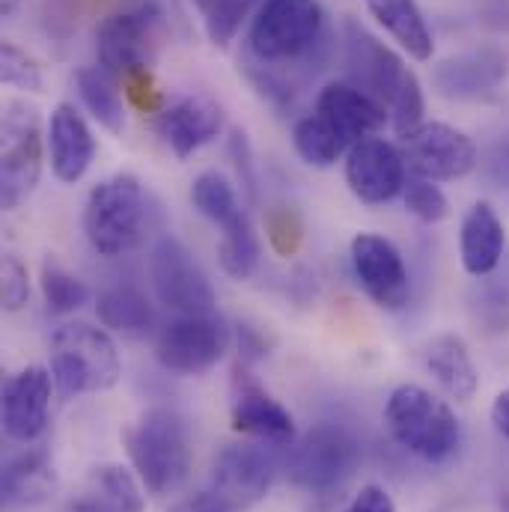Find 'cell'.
Here are the masks:
<instances>
[{
  "label": "cell",
  "mask_w": 509,
  "mask_h": 512,
  "mask_svg": "<svg viewBox=\"0 0 509 512\" xmlns=\"http://www.w3.org/2000/svg\"><path fill=\"white\" fill-rule=\"evenodd\" d=\"M346 54L355 84L367 90L376 102H382L387 120L399 137L426 123V99L420 78L393 48H387L361 24L346 21Z\"/></svg>",
  "instance_id": "cell-1"
},
{
  "label": "cell",
  "mask_w": 509,
  "mask_h": 512,
  "mask_svg": "<svg viewBox=\"0 0 509 512\" xmlns=\"http://www.w3.org/2000/svg\"><path fill=\"white\" fill-rule=\"evenodd\" d=\"M128 459L143 489L155 498L173 495L191 471V447L185 423L170 408H146L123 429Z\"/></svg>",
  "instance_id": "cell-2"
},
{
  "label": "cell",
  "mask_w": 509,
  "mask_h": 512,
  "mask_svg": "<svg viewBox=\"0 0 509 512\" xmlns=\"http://www.w3.org/2000/svg\"><path fill=\"white\" fill-rule=\"evenodd\" d=\"M384 426L402 450L432 465L447 462L462 441L453 408L420 384H399L387 396Z\"/></svg>",
  "instance_id": "cell-3"
},
{
  "label": "cell",
  "mask_w": 509,
  "mask_h": 512,
  "mask_svg": "<svg viewBox=\"0 0 509 512\" xmlns=\"http://www.w3.org/2000/svg\"><path fill=\"white\" fill-rule=\"evenodd\" d=\"M149 224L146 191L137 176L114 173L93 185L84 203V236L99 256H123L143 245Z\"/></svg>",
  "instance_id": "cell-4"
},
{
  "label": "cell",
  "mask_w": 509,
  "mask_h": 512,
  "mask_svg": "<svg viewBox=\"0 0 509 512\" xmlns=\"http://www.w3.org/2000/svg\"><path fill=\"white\" fill-rule=\"evenodd\" d=\"M51 376L63 396L111 390L123 376L117 343L87 322H66L51 337Z\"/></svg>",
  "instance_id": "cell-5"
},
{
  "label": "cell",
  "mask_w": 509,
  "mask_h": 512,
  "mask_svg": "<svg viewBox=\"0 0 509 512\" xmlns=\"http://www.w3.org/2000/svg\"><path fill=\"white\" fill-rule=\"evenodd\" d=\"M322 27L319 0H262L248 30V57L271 69L295 63L319 42Z\"/></svg>",
  "instance_id": "cell-6"
},
{
  "label": "cell",
  "mask_w": 509,
  "mask_h": 512,
  "mask_svg": "<svg viewBox=\"0 0 509 512\" xmlns=\"http://www.w3.org/2000/svg\"><path fill=\"white\" fill-rule=\"evenodd\" d=\"M161 9L155 0H137L111 15L96 27V57L99 66L117 81L149 75L158 54Z\"/></svg>",
  "instance_id": "cell-7"
},
{
  "label": "cell",
  "mask_w": 509,
  "mask_h": 512,
  "mask_svg": "<svg viewBox=\"0 0 509 512\" xmlns=\"http://www.w3.org/2000/svg\"><path fill=\"white\" fill-rule=\"evenodd\" d=\"M0 134V206L12 212L36 191L42 176L45 137L39 111L21 99H9L3 105Z\"/></svg>",
  "instance_id": "cell-8"
},
{
  "label": "cell",
  "mask_w": 509,
  "mask_h": 512,
  "mask_svg": "<svg viewBox=\"0 0 509 512\" xmlns=\"http://www.w3.org/2000/svg\"><path fill=\"white\" fill-rule=\"evenodd\" d=\"M230 349V328L218 313H179L155 334V361L176 376H206Z\"/></svg>",
  "instance_id": "cell-9"
},
{
  "label": "cell",
  "mask_w": 509,
  "mask_h": 512,
  "mask_svg": "<svg viewBox=\"0 0 509 512\" xmlns=\"http://www.w3.org/2000/svg\"><path fill=\"white\" fill-rule=\"evenodd\" d=\"M361 465L358 438L340 423H316L289 453V477L307 492L340 489Z\"/></svg>",
  "instance_id": "cell-10"
},
{
  "label": "cell",
  "mask_w": 509,
  "mask_h": 512,
  "mask_svg": "<svg viewBox=\"0 0 509 512\" xmlns=\"http://www.w3.org/2000/svg\"><path fill=\"white\" fill-rule=\"evenodd\" d=\"M399 152L405 167L414 176L432 182H453L474 170L477 146L474 140L456 126L447 123H423L414 131L399 137Z\"/></svg>",
  "instance_id": "cell-11"
},
{
  "label": "cell",
  "mask_w": 509,
  "mask_h": 512,
  "mask_svg": "<svg viewBox=\"0 0 509 512\" xmlns=\"http://www.w3.org/2000/svg\"><path fill=\"white\" fill-rule=\"evenodd\" d=\"M149 277L161 304L176 313H215V289L191 251L173 239L161 236L149 256Z\"/></svg>",
  "instance_id": "cell-12"
},
{
  "label": "cell",
  "mask_w": 509,
  "mask_h": 512,
  "mask_svg": "<svg viewBox=\"0 0 509 512\" xmlns=\"http://www.w3.org/2000/svg\"><path fill=\"white\" fill-rule=\"evenodd\" d=\"M352 271L376 307L396 313L408 304L411 277L390 239L379 233H358L352 239Z\"/></svg>",
  "instance_id": "cell-13"
},
{
  "label": "cell",
  "mask_w": 509,
  "mask_h": 512,
  "mask_svg": "<svg viewBox=\"0 0 509 512\" xmlns=\"http://www.w3.org/2000/svg\"><path fill=\"white\" fill-rule=\"evenodd\" d=\"M274 483V462L256 444H224L212 459V495L233 512L256 507Z\"/></svg>",
  "instance_id": "cell-14"
},
{
  "label": "cell",
  "mask_w": 509,
  "mask_h": 512,
  "mask_svg": "<svg viewBox=\"0 0 509 512\" xmlns=\"http://www.w3.org/2000/svg\"><path fill=\"white\" fill-rule=\"evenodd\" d=\"M346 185L367 206L396 200L405 188V158L399 146L387 143L379 134L358 140L346 152Z\"/></svg>",
  "instance_id": "cell-15"
},
{
  "label": "cell",
  "mask_w": 509,
  "mask_h": 512,
  "mask_svg": "<svg viewBox=\"0 0 509 512\" xmlns=\"http://www.w3.org/2000/svg\"><path fill=\"white\" fill-rule=\"evenodd\" d=\"M54 376L45 367H24L3 384V432L9 441L30 444L48 426Z\"/></svg>",
  "instance_id": "cell-16"
},
{
  "label": "cell",
  "mask_w": 509,
  "mask_h": 512,
  "mask_svg": "<svg viewBox=\"0 0 509 512\" xmlns=\"http://www.w3.org/2000/svg\"><path fill=\"white\" fill-rule=\"evenodd\" d=\"M155 131L167 143V149L185 161L224 131V108L203 93L179 96L176 102L158 111Z\"/></svg>",
  "instance_id": "cell-17"
},
{
  "label": "cell",
  "mask_w": 509,
  "mask_h": 512,
  "mask_svg": "<svg viewBox=\"0 0 509 512\" xmlns=\"http://www.w3.org/2000/svg\"><path fill=\"white\" fill-rule=\"evenodd\" d=\"M48 161L51 173L63 185H75L87 176L93 158H96V137L93 128L84 120V114L72 102H60L51 111L48 131H45Z\"/></svg>",
  "instance_id": "cell-18"
},
{
  "label": "cell",
  "mask_w": 509,
  "mask_h": 512,
  "mask_svg": "<svg viewBox=\"0 0 509 512\" xmlns=\"http://www.w3.org/2000/svg\"><path fill=\"white\" fill-rule=\"evenodd\" d=\"M313 114L328 120L352 146L364 137H376L384 123H390L382 102H376L367 90H361L358 84H349V81L325 84L316 96Z\"/></svg>",
  "instance_id": "cell-19"
},
{
  "label": "cell",
  "mask_w": 509,
  "mask_h": 512,
  "mask_svg": "<svg viewBox=\"0 0 509 512\" xmlns=\"http://www.w3.org/2000/svg\"><path fill=\"white\" fill-rule=\"evenodd\" d=\"M233 429L271 444H289L295 438L292 414L248 373L236 376L233 384V405H230Z\"/></svg>",
  "instance_id": "cell-20"
},
{
  "label": "cell",
  "mask_w": 509,
  "mask_h": 512,
  "mask_svg": "<svg viewBox=\"0 0 509 512\" xmlns=\"http://www.w3.org/2000/svg\"><path fill=\"white\" fill-rule=\"evenodd\" d=\"M507 78V57L495 48L447 57L435 66L432 81L447 99H480L492 93Z\"/></svg>",
  "instance_id": "cell-21"
},
{
  "label": "cell",
  "mask_w": 509,
  "mask_h": 512,
  "mask_svg": "<svg viewBox=\"0 0 509 512\" xmlns=\"http://www.w3.org/2000/svg\"><path fill=\"white\" fill-rule=\"evenodd\" d=\"M143 483L126 465H99L69 498L66 512H143Z\"/></svg>",
  "instance_id": "cell-22"
},
{
  "label": "cell",
  "mask_w": 509,
  "mask_h": 512,
  "mask_svg": "<svg viewBox=\"0 0 509 512\" xmlns=\"http://www.w3.org/2000/svg\"><path fill=\"white\" fill-rule=\"evenodd\" d=\"M507 248V230L504 221L498 218V212L492 209V203L480 200L474 203L465 218H462V230H459V256H462V268L474 277H486L492 274Z\"/></svg>",
  "instance_id": "cell-23"
},
{
  "label": "cell",
  "mask_w": 509,
  "mask_h": 512,
  "mask_svg": "<svg viewBox=\"0 0 509 512\" xmlns=\"http://www.w3.org/2000/svg\"><path fill=\"white\" fill-rule=\"evenodd\" d=\"M423 367L426 373L441 384L456 399H471L480 387V376L474 358L462 337L438 334L423 346Z\"/></svg>",
  "instance_id": "cell-24"
},
{
  "label": "cell",
  "mask_w": 509,
  "mask_h": 512,
  "mask_svg": "<svg viewBox=\"0 0 509 512\" xmlns=\"http://www.w3.org/2000/svg\"><path fill=\"white\" fill-rule=\"evenodd\" d=\"M364 3H367L370 15L393 36V42H399V48L411 60H417V63L432 60L435 39H432V30H429L417 0H364Z\"/></svg>",
  "instance_id": "cell-25"
},
{
  "label": "cell",
  "mask_w": 509,
  "mask_h": 512,
  "mask_svg": "<svg viewBox=\"0 0 509 512\" xmlns=\"http://www.w3.org/2000/svg\"><path fill=\"white\" fill-rule=\"evenodd\" d=\"M57 474L45 450H27L6 462L0 477V492L9 507H33L54 495Z\"/></svg>",
  "instance_id": "cell-26"
},
{
  "label": "cell",
  "mask_w": 509,
  "mask_h": 512,
  "mask_svg": "<svg viewBox=\"0 0 509 512\" xmlns=\"http://www.w3.org/2000/svg\"><path fill=\"white\" fill-rule=\"evenodd\" d=\"M72 84L81 105L99 126L108 128L111 134L126 131V105L114 75H108L102 66H84L72 75Z\"/></svg>",
  "instance_id": "cell-27"
},
{
  "label": "cell",
  "mask_w": 509,
  "mask_h": 512,
  "mask_svg": "<svg viewBox=\"0 0 509 512\" xmlns=\"http://www.w3.org/2000/svg\"><path fill=\"white\" fill-rule=\"evenodd\" d=\"M96 316L108 331H117L126 337H143L155 325L152 304L134 286H111V289L99 292Z\"/></svg>",
  "instance_id": "cell-28"
},
{
  "label": "cell",
  "mask_w": 509,
  "mask_h": 512,
  "mask_svg": "<svg viewBox=\"0 0 509 512\" xmlns=\"http://www.w3.org/2000/svg\"><path fill=\"white\" fill-rule=\"evenodd\" d=\"M191 203L203 218H209L221 230H230L233 224H239L245 218V209L239 203V194H236L233 182L218 170H203L194 179Z\"/></svg>",
  "instance_id": "cell-29"
},
{
  "label": "cell",
  "mask_w": 509,
  "mask_h": 512,
  "mask_svg": "<svg viewBox=\"0 0 509 512\" xmlns=\"http://www.w3.org/2000/svg\"><path fill=\"white\" fill-rule=\"evenodd\" d=\"M292 146L304 158V164H310V167H331V164H337L340 155H346L352 149V143L328 120H322L319 114L301 117L295 123Z\"/></svg>",
  "instance_id": "cell-30"
},
{
  "label": "cell",
  "mask_w": 509,
  "mask_h": 512,
  "mask_svg": "<svg viewBox=\"0 0 509 512\" xmlns=\"http://www.w3.org/2000/svg\"><path fill=\"white\" fill-rule=\"evenodd\" d=\"M39 289H42V298L48 304L51 313H75L87 304L90 298V289L81 277H75L63 262H57L54 256L42 262V274H39Z\"/></svg>",
  "instance_id": "cell-31"
},
{
  "label": "cell",
  "mask_w": 509,
  "mask_h": 512,
  "mask_svg": "<svg viewBox=\"0 0 509 512\" xmlns=\"http://www.w3.org/2000/svg\"><path fill=\"white\" fill-rule=\"evenodd\" d=\"M218 262H221L224 274H230L233 280L254 277L256 265H259V239H256L254 224L248 215L239 224H233L230 230H221Z\"/></svg>",
  "instance_id": "cell-32"
},
{
  "label": "cell",
  "mask_w": 509,
  "mask_h": 512,
  "mask_svg": "<svg viewBox=\"0 0 509 512\" xmlns=\"http://www.w3.org/2000/svg\"><path fill=\"white\" fill-rule=\"evenodd\" d=\"M256 3L259 0H194L206 36L218 48H227L236 39V33L251 18V12L259 9Z\"/></svg>",
  "instance_id": "cell-33"
},
{
  "label": "cell",
  "mask_w": 509,
  "mask_h": 512,
  "mask_svg": "<svg viewBox=\"0 0 509 512\" xmlns=\"http://www.w3.org/2000/svg\"><path fill=\"white\" fill-rule=\"evenodd\" d=\"M402 200H405V209L423 224H441L450 215L447 194L432 179H423V176H408L405 179Z\"/></svg>",
  "instance_id": "cell-34"
},
{
  "label": "cell",
  "mask_w": 509,
  "mask_h": 512,
  "mask_svg": "<svg viewBox=\"0 0 509 512\" xmlns=\"http://www.w3.org/2000/svg\"><path fill=\"white\" fill-rule=\"evenodd\" d=\"M0 78L6 87H15L21 93H42L45 90L42 66L9 39H3V45H0Z\"/></svg>",
  "instance_id": "cell-35"
},
{
  "label": "cell",
  "mask_w": 509,
  "mask_h": 512,
  "mask_svg": "<svg viewBox=\"0 0 509 512\" xmlns=\"http://www.w3.org/2000/svg\"><path fill=\"white\" fill-rule=\"evenodd\" d=\"M268 245L280 256H295L304 245V221L292 206H271L265 212Z\"/></svg>",
  "instance_id": "cell-36"
},
{
  "label": "cell",
  "mask_w": 509,
  "mask_h": 512,
  "mask_svg": "<svg viewBox=\"0 0 509 512\" xmlns=\"http://www.w3.org/2000/svg\"><path fill=\"white\" fill-rule=\"evenodd\" d=\"M0 301L6 313L21 310L30 301V274L27 265L15 254H3L0 265Z\"/></svg>",
  "instance_id": "cell-37"
},
{
  "label": "cell",
  "mask_w": 509,
  "mask_h": 512,
  "mask_svg": "<svg viewBox=\"0 0 509 512\" xmlns=\"http://www.w3.org/2000/svg\"><path fill=\"white\" fill-rule=\"evenodd\" d=\"M346 512H396V504H393V498L384 492L382 486L370 483V486H364L352 498V504L346 507Z\"/></svg>",
  "instance_id": "cell-38"
},
{
  "label": "cell",
  "mask_w": 509,
  "mask_h": 512,
  "mask_svg": "<svg viewBox=\"0 0 509 512\" xmlns=\"http://www.w3.org/2000/svg\"><path fill=\"white\" fill-rule=\"evenodd\" d=\"M230 155L236 158V170H239V179L242 185L248 188V194H254V170H251V143L245 137V131L233 128V137H230Z\"/></svg>",
  "instance_id": "cell-39"
},
{
  "label": "cell",
  "mask_w": 509,
  "mask_h": 512,
  "mask_svg": "<svg viewBox=\"0 0 509 512\" xmlns=\"http://www.w3.org/2000/svg\"><path fill=\"white\" fill-rule=\"evenodd\" d=\"M170 512H233L221 498H215L212 492H200L191 498H182Z\"/></svg>",
  "instance_id": "cell-40"
},
{
  "label": "cell",
  "mask_w": 509,
  "mask_h": 512,
  "mask_svg": "<svg viewBox=\"0 0 509 512\" xmlns=\"http://www.w3.org/2000/svg\"><path fill=\"white\" fill-rule=\"evenodd\" d=\"M492 423H495V429L509 441V387L501 390L495 396V402H492Z\"/></svg>",
  "instance_id": "cell-41"
},
{
  "label": "cell",
  "mask_w": 509,
  "mask_h": 512,
  "mask_svg": "<svg viewBox=\"0 0 509 512\" xmlns=\"http://www.w3.org/2000/svg\"><path fill=\"white\" fill-rule=\"evenodd\" d=\"M21 3H24V0H0V15H6V18H9Z\"/></svg>",
  "instance_id": "cell-42"
},
{
  "label": "cell",
  "mask_w": 509,
  "mask_h": 512,
  "mask_svg": "<svg viewBox=\"0 0 509 512\" xmlns=\"http://www.w3.org/2000/svg\"><path fill=\"white\" fill-rule=\"evenodd\" d=\"M498 512H509V495L501 498V504H498Z\"/></svg>",
  "instance_id": "cell-43"
}]
</instances>
